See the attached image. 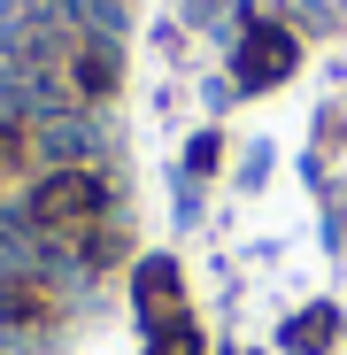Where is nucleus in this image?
Returning a JSON list of instances; mask_svg holds the SVG:
<instances>
[{
	"label": "nucleus",
	"instance_id": "nucleus-11",
	"mask_svg": "<svg viewBox=\"0 0 347 355\" xmlns=\"http://www.w3.org/2000/svg\"><path fill=\"white\" fill-rule=\"evenodd\" d=\"M231 101H240V85H231V70H224V78H208V85H201V108H208V116H216V108H231Z\"/></svg>",
	"mask_w": 347,
	"mask_h": 355
},
{
	"label": "nucleus",
	"instance_id": "nucleus-5",
	"mask_svg": "<svg viewBox=\"0 0 347 355\" xmlns=\"http://www.w3.org/2000/svg\"><path fill=\"white\" fill-rule=\"evenodd\" d=\"M339 302H309V309H294L278 324V355H332L339 347Z\"/></svg>",
	"mask_w": 347,
	"mask_h": 355
},
{
	"label": "nucleus",
	"instance_id": "nucleus-7",
	"mask_svg": "<svg viewBox=\"0 0 347 355\" xmlns=\"http://www.w3.org/2000/svg\"><path fill=\"white\" fill-rule=\"evenodd\" d=\"M147 355H208V332H201L193 317H178V324L147 332Z\"/></svg>",
	"mask_w": 347,
	"mask_h": 355
},
{
	"label": "nucleus",
	"instance_id": "nucleus-3",
	"mask_svg": "<svg viewBox=\"0 0 347 355\" xmlns=\"http://www.w3.org/2000/svg\"><path fill=\"white\" fill-rule=\"evenodd\" d=\"M124 302H132V317H139L147 332L178 324V317H193V309H186V263H178V255H132Z\"/></svg>",
	"mask_w": 347,
	"mask_h": 355
},
{
	"label": "nucleus",
	"instance_id": "nucleus-10",
	"mask_svg": "<svg viewBox=\"0 0 347 355\" xmlns=\"http://www.w3.org/2000/svg\"><path fill=\"white\" fill-rule=\"evenodd\" d=\"M170 209H178V232H193V224L208 216V201H201V186H193V178H178V201H170Z\"/></svg>",
	"mask_w": 347,
	"mask_h": 355
},
{
	"label": "nucleus",
	"instance_id": "nucleus-4",
	"mask_svg": "<svg viewBox=\"0 0 347 355\" xmlns=\"http://www.w3.org/2000/svg\"><path fill=\"white\" fill-rule=\"evenodd\" d=\"M62 70H70V93H78L85 108H108L116 93H124V39H93V31H78Z\"/></svg>",
	"mask_w": 347,
	"mask_h": 355
},
{
	"label": "nucleus",
	"instance_id": "nucleus-8",
	"mask_svg": "<svg viewBox=\"0 0 347 355\" xmlns=\"http://www.w3.org/2000/svg\"><path fill=\"white\" fill-rule=\"evenodd\" d=\"M317 201H324V248L347 255V186H324Z\"/></svg>",
	"mask_w": 347,
	"mask_h": 355
},
{
	"label": "nucleus",
	"instance_id": "nucleus-2",
	"mask_svg": "<svg viewBox=\"0 0 347 355\" xmlns=\"http://www.w3.org/2000/svg\"><path fill=\"white\" fill-rule=\"evenodd\" d=\"M294 70H301V31L285 16L247 8L240 39H231V85H240V93H278Z\"/></svg>",
	"mask_w": 347,
	"mask_h": 355
},
{
	"label": "nucleus",
	"instance_id": "nucleus-9",
	"mask_svg": "<svg viewBox=\"0 0 347 355\" xmlns=\"http://www.w3.org/2000/svg\"><path fill=\"white\" fill-rule=\"evenodd\" d=\"M263 170H270V139H247L240 155H231V186H247V193H255V186H263Z\"/></svg>",
	"mask_w": 347,
	"mask_h": 355
},
{
	"label": "nucleus",
	"instance_id": "nucleus-1",
	"mask_svg": "<svg viewBox=\"0 0 347 355\" xmlns=\"http://www.w3.org/2000/svg\"><path fill=\"white\" fill-rule=\"evenodd\" d=\"M24 224L39 232V240H62L78 248L93 224H108L116 209V170H31V186H24Z\"/></svg>",
	"mask_w": 347,
	"mask_h": 355
},
{
	"label": "nucleus",
	"instance_id": "nucleus-6",
	"mask_svg": "<svg viewBox=\"0 0 347 355\" xmlns=\"http://www.w3.org/2000/svg\"><path fill=\"white\" fill-rule=\"evenodd\" d=\"M224 170V132L216 124H201L186 147H178V178H193V186H208V178Z\"/></svg>",
	"mask_w": 347,
	"mask_h": 355
}]
</instances>
